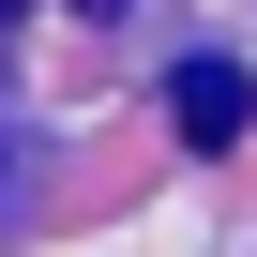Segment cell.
Instances as JSON below:
<instances>
[{
  "instance_id": "cell-1",
  "label": "cell",
  "mask_w": 257,
  "mask_h": 257,
  "mask_svg": "<svg viewBox=\"0 0 257 257\" xmlns=\"http://www.w3.org/2000/svg\"><path fill=\"white\" fill-rule=\"evenodd\" d=\"M167 121H182L197 152H227L242 121H257V76H242V61H182V76H167Z\"/></svg>"
}]
</instances>
